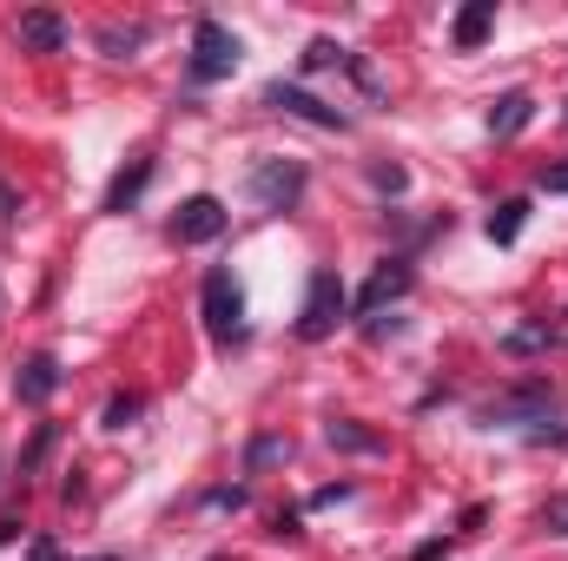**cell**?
Segmentation results:
<instances>
[{
	"mask_svg": "<svg viewBox=\"0 0 568 561\" xmlns=\"http://www.w3.org/2000/svg\"><path fill=\"white\" fill-rule=\"evenodd\" d=\"M100 47L113 60H133V47H145V27H100Z\"/></svg>",
	"mask_w": 568,
	"mask_h": 561,
	"instance_id": "obj_16",
	"label": "cell"
},
{
	"mask_svg": "<svg viewBox=\"0 0 568 561\" xmlns=\"http://www.w3.org/2000/svg\"><path fill=\"white\" fill-rule=\"evenodd\" d=\"M536 344H549V330H516L509 337V350H536Z\"/></svg>",
	"mask_w": 568,
	"mask_h": 561,
	"instance_id": "obj_20",
	"label": "cell"
},
{
	"mask_svg": "<svg viewBox=\"0 0 568 561\" xmlns=\"http://www.w3.org/2000/svg\"><path fill=\"white\" fill-rule=\"evenodd\" d=\"M13 390H20V404H47V397L60 390V364H53V357H27L20 377H13Z\"/></svg>",
	"mask_w": 568,
	"mask_h": 561,
	"instance_id": "obj_11",
	"label": "cell"
},
{
	"mask_svg": "<svg viewBox=\"0 0 568 561\" xmlns=\"http://www.w3.org/2000/svg\"><path fill=\"white\" fill-rule=\"evenodd\" d=\"M13 33H20V47H27V53H60V47H67V20H60V13H47V7L20 13V27H13Z\"/></svg>",
	"mask_w": 568,
	"mask_h": 561,
	"instance_id": "obj_9",
	"label": "cell"
},
{
	"mask_svg": "<svg viewBox=\"0 0 568 561\" xmlns=\"http://www.w3.org/2000/svg\"><path fill=\"white\" fill-rule=\"evenodd\" d=\"M523 218H529V198H503V205L489 212V238H496V245H516V238H523Z\"/></svg>",
	"mask_w": 568,
	"mask_h": 561,
	"instance_id": "obj_14",
	"label": "cell"
},
{
	"mask_svg": "<svg viewBox=\"0 0 568 561\" xmlns=\"http://www.w3.org/2000/svg\"><path fill=\"white\" fill-rule=\"evenodd\" d=\"M344 60H351V53H344V47H331V40H311V47H304V67H311V73H324V67H344Z\"/></svg>",
	"mask_w": 568,
	"mask_h": 561,
	"instance_id": "obj_17",
	"label": "cell"
},
{
	"mask_svg": "<svg viewBox=\"0 0 568 561\" xmlns=\"http://www.w3.org/2000/svg\"><path fill=\"white\" fill-rule=\"evenodd\" d=\"M404 290H410V265H404V258L377 265V272H371V284L357 290V317H377V310H384V304H397Z\"/></svg>",
	"mask_w": 568,
	"mask_h": 561,
	"instance_id": "obj_8",
	"label": "cell"
},
{
	"mask_svg": "<svg viewBox=\"0 0 568 561\" xmlns=\"http://www.w3.org/2000/svg\"><path fill=\"white\" fill-rule=\"evenodd\" d=\"M489 27H496V0H469V7L456 13V27H449V40H456L463 53H476V47L489 40Z\"/></svg>",
	"mask_w": 568,
	"mask_h": 561,
	"instance_id": "obj_10",
	"label": "cell"
},
{
	"mask_svg": "<svg viewBox=\"0 0 568 561\" xmlns=\"http://www.w3.org/2000/svg\"><path fill=\"white\" fill-rule=\"evenodd\" d=\"M172 238H179V245H212V238H225V205H219L212 192L185 198V205L172 212Z\"/></svg>",
	"mask_w": 568,
	"mask_h": 561,
	"instance_id": "obj_5",
	"label": "cell"
},
{
	"mask_svg": "<svg viewBox=\"0 0 568 561\" xmlns=\"http://www.w3.org/2000/svg\"><path fill=\"white\" fill-rule=\"evenodd\" d=\"M245 192H252L258 212H291L304 198V165L297 159H258L252 178H245Z\"/></svg>",
	"mask_w": 568,
	"mask_h": 561,
	"instance_id": "obj_3",
	"label": "cell"
},
{
	"mask_svg": "<svg viewBox=\"0 0 568 561\" xmlns=\"http://www.w3.org/2000/svg\"><path fill=\"white\" fill-rule=\"evenodd\" d=\"M542 192H568V165H556V172H542Z\"/></svg>",
	"mask_w": 568,
	"mask_h": 561,
	"instance_id": "obj_22",
	"label": "cell"
},
{
	"mask_svg": "<svg viewBox=\"0 0 568 561\" xmlns=\"http://www.w3.org/2000/svg\"><path fill=\"white\" fill-rule=\"evenodd\" d=\"M529 113H536L529 93H503V100L489 106V133H496V140H516V133L529 126Z\"/></svg>",
	"mask_w": 568,
	"mask_h": 561,
	"instance_id": "obj_12",
	"label": "cell"
},
{
	"mask_svg": "<svg viewBox=\"0 0 568 561\" xmlns=\"http://www.w3.org/2000/svg\"><path fill=\"white\" fill-rule=\"evenodd\" d=\"M199 310H205V330H212V344H239V337H245V290L232 284V272H205Z\"/></svg>",
	"mask_w": 568,
	"mask_h": 561,
	"instance_id": "obj_1",
	"label": "cell"
},
{
	"mask_svg": "<svg viewBox=\"0 0 568 561\" xmlns=\"http://www.w3.org/2000/svg\"><path fill=\"white\" fill-rule=\"evenodd\" d=\"M145 178H152V159L140 152V159H133V165L113 178V192H106V212H126V205H133V198L145 192Z\"/></svg>",
	"mask_w": 568,
	"mask_h": 561,
	"instance_id": "obj_13",
	"label": "cell"
},
{
	"mask_svg": "<svg viewBox=\"0 0 568 561\" xmlns=\"http://www.w3.org/2000/svg\"><path fill=\"white\" fill-rule=\"evenodd\" d=\"M33 561H60V549H53V542L40 536V542H33Z\"/></svg>",
	"mask_w": 568,
	"mask_h": 561,
	"instance_id": "obj_23",
	"label": "cell"
},
{
	"mask_svg": "<svg viewBox=\"0 0 568 561\" xmlns=\"http://www.w3.org/2000/svg\"><path fill=\"white\" fill-rule=\"evenodd\" d=\"M232 73H239V33L219 27V20H199L192 27V80L199 86H219Z\"/></svg>",
	"mask_w": 568,
	"mask_h": 561,
	"instance_id": "obj_2",
	"label": "cell"
},
{
	"mask_svg": "<svg viewBox=\"0 0 568 561\" xmlns=\"http://www.w3.org/2000/svg\"><path fill=\"white\" fill-rule=\"evenodd\" d=\"M133 417H140V397H113L106 404V429H126Z\"/></svg>",
	"mask_w": 568,
	"mask_h": 561,
	"instance_id": "obj_19",
	"label": "cell"
},
{
	"mask_svg": "<svg viewBox=\"0 0 568 561\" xmlns=\"http://www.w3.org/2000/svg\"><path fill=\"white\" fill-rule=\"evenodd\" d=\"M93 561H113V555H93Z\"/></svg>",
	"mask_w": 568,
	"mask_h": 561,
	"instance_id": "obj_24",
	"label": "cell"
},
{
	"mask_svg": "<svg viewBox=\"0 0 568 561\" xmlns=\"http://www.w3.org/2000/svg\"><path fill=\"white\" fill-rule=\"evenodd\" d=\"M344 278L324 265V272H311V290H304V317H297V337L304 344H317V337H331L337 330V317H344Z\"/></svg>",
	"mask_w": 568,
	"mask_h": 561,
	"instance_id": "obj_4",
	"label": "cell"
},
{
	"mask_svg": "<svg viewBox=\"0 0 568 561\" xmlns=\"http://www.w3.org/2000/svg\"><path fill=\"white\" fill-rule=\"evenodd\" d=\"M483 422H489V429H509V422H549V390L529 384V390L489 397V404H483Z\"/></svg>",
	"mask_w": 568,
	"mask_h": 561,
	"instance_id": "obj_6",
	"label": "cell"
},
{
	"mask_svg": "<svg viewBox=\"0 0 568 561\" xmlns=\"http://www.w3.org/2000/svg\"><path fill=\"white\" fill-rule=\"evenodd\" d=\"M265 106H278V113H291V120H304V126H324V133H344V113L337 106H324V100H311L304 86H265Z\"/></svg>",
	"mask_w": 568,
	"mask_h": 561,
	"instance_id": "obj_7",
	"label": "cell"
},
{
	"mask_svg": "<svg viewBox=\"0 0 568 561\" xmlns=\"http://www.w3.org/2000/svg\"><path fill=\"white\" fill-rule=\"evenodd\" d=\"M542 529H549V536H568V496H549V502H542Z\"/></svg>",
	"mask_w": 568,
	"mask_h": 561,
	"instance_id": "obj_18",
	"label": "cell"
},
{
	"mask_svg": "<svg viewBox=\"0 0 568 561\" xmlns=\"http://www.w3.org/2000/svg\"><path fill=\"white\" fill-rule=\"evenodd\" d=\"M324 436H331V449H357V456H377V449H384V436H371V429H357V422H331Z\"/></svg>",
	"mask_w": 568,
	"mask_h": 561,
	"instance_id": "obj_15",
	"label": "cell"
},
{
	"mask_svg": "<svg viewBox=\"0 0 568 561\" xmlns=\"http://www.w3.org/2000/svg\"><path fill=\"white\" fill-rule=\"evenodd\" d=\"M13 212H20V205H13V192H7V185H0V238H7V232H13Z\"/></svg>",
	"mask_w": 568,
	"mask_h": 561,
	"instance_id": "obj_21",
	"label": "cell"
}]
</instances>
